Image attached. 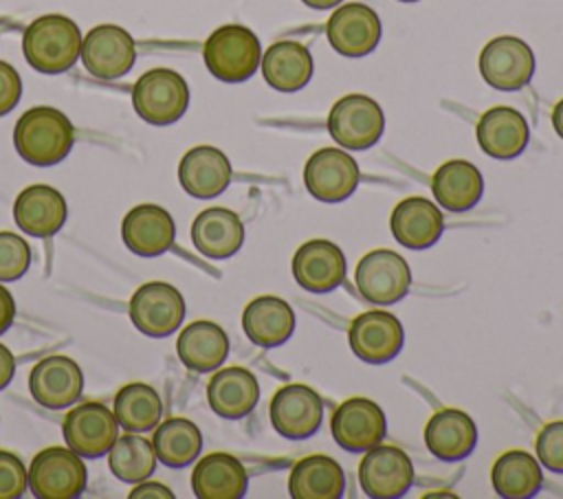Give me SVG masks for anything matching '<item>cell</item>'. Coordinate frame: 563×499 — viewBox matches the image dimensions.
Returning <instances> with one entry per match:
<instances>
[{
	"label": "cell",
	"instance_id": "1",
	"mask_svg": "<svg viewBox=\"0 0 563 499\" xmlns=\"http://www.w3.org/2000/svg\"><path fill=\"white\" fill-rule=\"evenodd\" d=\"M75 130L70 119L51 106L26 110L13 127V145L18 154L37 167H51L70 154Z\"/></svg>",
	"mask_w": 563,
	"mask_h": 499
},
{
	"label": "cell",
	"instance_id": "2",
	"mask_svg": "<svg viewBox=\"0 0 563 499\" xmlns=\"http://www.w3.org/2000/svg\"><path fill=\"white\" fill-rule=\"evenodd\" d=\"M22 51L35 70L57 75L77 62L81 53V33L70 18L46 13L26 26Z\"/></svg>",
	"mask_w": 563,
	"mask_h": 499
},
{
	"label": "cell",
	"instance_id": "3",
	"mask_svg": "<svg viewBox=\"0 0 563 499\" xmlns=\"http://www.w3.org/2000/svg\"><path fill=\"white\" fill-rule=\"evenodd\" d=\"M202 57L207 70L216 79L224 84H242L260 68L262 46L251 29L242 24H224L207 37Z\"/></svg>",
	"mask_w": 563,
	"mask_h": 499
},
{
	"label": "cell",
	"instance_id": "4",
	"mask_svg": "<svg viewBox=\"0 0 563 499\" xmlns=\"http://www.w3.org/2000/svg\"><path fill=\"white\" fill-rule=\"evenodd\" d=\"M136 114L152 125L176 123L189 106V86L172 68H152L143 73L132 88Z\"/></svg>",
	"mask_w": 563,
	"mask_h": 499
},
{
	"label": "cell",
	"instance_id": "5",
	"mask_svg": "<svg viewBox=\"0 0 563 499\" xmlns=\"http://www.w3.org/2000/svg\"><path fill=\"white\" fill-rule=\"evenodd\" d=\"M26 473L29 488L37 499H75L88 484V470L81 455L62 446L40 451Z\"/></svg>",
	"mask_w": 563,
	"mask_h": 499
},
{
	"label": "cell",
	"instance_id": "6",
	"mask_svg": "<svg viewBox=\"0 0 563 499\" xmlns=\"http://www.w3.org/2000/svg\"><path fill=\"white\" fill-rule=\"evenodd\" d=\"M385 130V114L367 95H345L341 97L328 114L330 136L345 149H369L378 143Z\"/></svg>",
	"mask_w": 563,
	"mask_h": 499
},
{
	"label": "cell",
	"instance_id": "7",
	"mask_svg": "<svg viewBox=\"0 0 563 499\" xmlns=\"http://www.w3.org/2000/svg\"><path fill=\"white\" fill-rule=\"evenodd\" d=\"M354 279L365 301L376 306H391L409 292L411 268L407 259L396 251L376 248L361 257Z\"/></svg>",
	"mask_w": 563,
	"mask_h": 499
},
{
	"label": "cell",
	"instance_id": "8",
	"mask_svg": "<svg viewBox=\"0 0 563 499\" xmlns=\"http://www.w3.org/2000/svg\"><path fill=\"white\" fill-rule=\"evenodd\" d=\"M534 68L537 59L532 48L515 35L493 37L479 53V73L495 90H521L530 84Z\"/></svg>",
	"mask_w": 563,
	"mask_h": 499
},
{
	"label": "cell",
	"instance_id": "9",
	"mask_svg": "<svg viewBox=\"0 0 563 499\" xmlns=\"http://www.w3.org/2000/svg\"><path fill=\"white\" fill-rule=\"evenodd\" d=\"M361 182L358 163L339 147L317 149L303 167V185L308 193L321 202L347 200Z\"/></svg>",
	"mask_w": 563,
	"mask_h": 499
},
{
	"label": "cell",
	"instance_id": "10",
	"mask_svg": "<svg viewBox=\"0 0 563 499\" xmlns=\"http://www.w3.org/2000/svg\"><path fill=\"white\" fill-rule=\"evenodd\" d=\"M130 319L136 330L147 336H169L185 319V299L180 290L167 281H147L134 290Z\"/></svg>",
	"mask_w": 563,
	"mask_h": 499
},
{
	"label": "cell",
	"instance_id": "11",
	"mask_svg": "<svg viewBox=\"0 0 563 499\" xmlns=\"http://www.w3.org/2000/svg\"><path fill=\"white\" fill-rule=\"evenodd\" d=\"M413 464L405 451L376 444L365 451L358 464V484L372 499H398L413 486Z\"/></svg>",
	"mask_w": 563,
	"mask_h": 499
},
{
	"label": "cell",
	"instance_id": "12",
	"mask_svg": "<svg viewBox=\"0 0 563 499\" xmlns=\"http://www.w3.org/2000/svg\"><path fill=\"white\" fill-rule=\"evenodd\" d=\"M271 424L286 440H306L314 435L323 422L321 396L301 382L279 387L271 398Z\"/></svg>",
	"mask_w": 563,
	"mask_h": 499
},
{
	"label": "cell",
	"instance_id": "13",
	"mask_svg": "<svg viewBox=\"0 0 563 499\" xmlns=\"http://www.w3.org/2000/svg\"><path fill=\"white\" fill-rule=\"evenodd\" d=\"M330 431L343 451L365 453L385 440L387 420L374 400L354 396L336 407L330 418Z\"/></svg>",
	"mask_w": 563,
	"mask_h": 499
},
{
	"label": "cell",
	"instance_id": "14",
	"mask_svg": "<svg viewBox=\"0 0 563 499\" xmlns=\"http://www.w3.org/2000/svg\"><path fill=\"white\" fill-rule=\"evenodd\" d=\"M64 440L81 457H101L119 437V422L114 413L97 400L73 407L62 424Z\"/></svg>",
	"mask_w": 563,
	"mask_h": 499
},
{
	"label": "cell",
	"instance_id": "15",
	"mask_svg": "<svg viewBox=\"0 0 563 499\" xmlns=\"http://www.w3.org/2000/svg\"><path fill=\"white\" fill-rule=\"evenodd\" d=\"M347 341L354 356L363 363L385 365L400 354L405 332L396 314L385 310H367L352 319Z\"/></svg>",
	"mask_w": 563,
	"mask_h": 499
},
{
	"label": "cell",
	"instance_id": "16",
	"mask_svg": "<svg viewBox=\"0 0 563 499\" xmlns=\"http://www.w3.org/2000/svg\"><path fill=\"white\" fill-rule=\"evenodd\" d=\"M81 59L86 70L97 79L123 77L134 59L136 46L132 35L117 24H99L81 40Z\"/></svg>",
	"mask_w": 563,
	"mask_h": 499
},
{
	"label": "cell",
	"instance_id": "17",
	"mask_svg": "<svg viewBox=\"0 0 563 499\" xmlns=\"http://www.w3.org/2000/svg\"><path fill=\"white\" fill-rule=\"evenodd\" d=\"M330 46L345 57L369 55L380 42L378 13L363 2L341 4L325 22Z\"/></svg>",
	"mask_w": 563,
	"mask_h": 499
},
{
	"label": "cell",
	"instance_id": "18",
	"mask_svg": "<svg viewBox=\"0 0 563 499\" xmlns=\"http://www.w3.org/2000/svg\"><path fill=\"white\" fill-rule=\"evenodd\" d=\"M345 255L330 240H308L292 255L295 281L314 295L336 290L345 279Z\"/></svg>",
	"mask_w": 563,
	"mask_h": 499
},
{
	"label": "cell",
	"instance_id": "19",
	"mask_svg": "<svg viewBox=\"0 0 563 499\" xmlns=\"http://www.w3.org/2000/svg\"><path fill=\"white\" fill-rule=\"evenodd\" d=\"M29 389L37 404L46 409H64L79 400L84 391V374L70 356H46L31 369Z\"/></svg>",
	"mask_w": 563,
	"mask_h": 499
},
{
	"label": "cell",
	"instance_id": "20",
	"mask_svg": "<svg viewBox=\"0 0 563 499\" xmlns=\"http://www.w3.org/2000/svg\"><path fill=\"white\" fill-rule=\"evenodd\" d=\"M123 244L141 257H156L172 248L176 224L169 211L158 204H136L121 222Z\"/></svg>",
	"mask_w": 563,
	"mask_h": 499
},
{
	"label": "cell",
	"instance_id": "21",
	"mask_svg": "<svg viewBox=\"0 0 563 499\" xmlns=\"http://www.w3.org/2000/svg\"><path fill=\"white\" fill-rule=\"evenodd\" d=\"M15 224L33 237L55 235L68 218L64 196L51 185H29L13 202Z\"/></svg>",
	"mask_w": 563,
	"mask_h": 499
},
{
	"label": "cell",
	"instance_id": "22",
	"mask_svg": "<svg viewBox=\"0 0 563 499\" xmlns=\"http://www.w3.org/2000/svg\"><path fill=\"white\" fill-rule=\"evenodd\" d=\"M475 132L482 152L497 160L517 158L530 141L528 121L519 110L508 106H495L486 110L479 117Z\"/></svg>",
	"mask_w": 563,
	"mask_h": 499
},
{
	"label": "cell",
	"instance_id": "23",
	"mask_svg": "<svg viewBox=\"0 0 563 499\" xmlns=\"http://www.w3.org/2000/svg\"><path fill=\"white\" fill-rule=\"evenodd\" d=\"M233 169L227 154L213 145L191 147L178 165L180 187L194 198H216L231 182Z\"/></svg>",
	"mask_w": 563,
	"mask_h": 499
},
{
	"label": "cell",
	"instance_id": "24",
	"mask_svg": "<svg viewBox=\"0 0 563 499\" xmlns=\"http://www.w3.org/2000/svg\"><path fill=\"white\" fill-rule=\"evenodd\" d=\"M389 226L398 244L411 251H422L440 240L444 231V215L429 198L411 196L394 207Z\"/></svg>",
	"mask_w": 563,
	"mask_h": 499
},
{
	"label": "cell",
	"instance_id": "25",
	"mask_svg": "<svg viewBox=\"0 0 563 499\" xmlns=\"http://www.w3.org/2000/svg\"><path fill=\"white\" fill-rule=\"evenodd\" d=\"M242 330L257 347L273 350L284 345L295 332V310L275 295H262L246 303L242 312Z\"/></svg>",
	"mask_w": 563,
	"mask_h": 499
},
{
	"label": "cell",
	"instance_id": "26",
	"mask_svg": "<svg viewBox=\"0 0 563 499\" xmlns=\"http://www.w3.org/2000/svg\"><path fill=\"white\" fill-rule=\"evenodd\" d=\"M207 400L216 415L240 420L249 415L260 400V382L246 367H224L207 385Z\"/></svg>",
	"mask_w": 563,
	"mask_h": 499
},
{
	"label": "cell",
	"instance_id": "27",
	"mask_svg": "<svg viewBox=\"0 0 563 499\" xmlns=\"http://www.w3.org/2000/svg\"><path fill=\"white\" fill-rule=\"evenodd\" d=\"M191 242L209 259H229L244 244V224L235 211L209 207L191 224Z\"/></svg>",
	"mask_w": 563,
	"mask_h": 499
},
{
	"label": "cell",
	"instance_id": "28",
	"mask_svg": "<svg viewBox=\"0 0 563 499\" xmlns=\"http://www.w3.org/2000/svg\"><path fill=\"white\" fill-rule=\"evenodd\" d=\"M424 444L433 457L442 462H457L473 453L477 444V426L466 411L442 409L427 422Z\"/></svg>",
	"mask_w": 563,
	"mask_h": 499
},
{
	"label": "cell",
	"instance_id": "29",
	"mask_svg": "<svg viewBox=\"0 0 563 499\" xmlns=\"http://www.w3.org/2000/svg\"><path fill=\"white\" fill-rule=\"evenodd\" d=\"M431 191L442 209L451 213L471 211L484 196V176L468 160H446L433 171Z\"/></svg>",
	"mask_w": 563,
	"mask_h": 499
},
{
	"label": "cell",
	"instance_id": "30",
	"mask_svg": "<svg viewBox=\"0 0 563 499\" xmlns=\"http://www.w3.org/2000/svg\"><path fill=\"white\" fill-rule=\"evenodd\" d=\"M191 488L198 499H240L249 488V475L238 457L209 453L194 466Z\"/></svg>",
	"mask_w": 563,
	"mask_h": 499
},
{
	"label": "cell",
	"instance_id": "31",
	"mask_svg": "<svg viewBox=\"0 0 563 499\" xmlns=\"http://www.w3.org/2000/svg\"><path fill=\"white\" fill-rule=\"evenodd\" d=\"M260 66L266 84L279 92L301 90L310 81L314 70L310 51L295 40H282L271 44L262 55Z\"/></svg>",
	"mask_w": 563,
	"mask_h": 499
},
{
	"label": "cell",
	"instance_id": "32",
	"mask_svg": "<svg viewBox=\"0 0 563 499\" xmlns=\"http://www.w3.org/2000/svg\"><path fill=\"white\" fill-rule=\"evenodd\" d=\"M176 352L187 369L200 374L213 372L229 356V336L218 323L200 319L180 330Z\"/></svg>",
	"mask_w": 563,
	"mask_h": 499
},
{
	"label": "cell",
	"instance_id": "33",
	"mask_svg": "<svg viewBox=\"0 0 563 499\" xmlns=\"http://www.w3.org/2000/svg\"><path fill=\"white\" fill-rule=\"evenodd\" d=\"M292 499H341L345 495V475L336 459L328 455L301 457L288 477Z\"/></svg>",
	"mask_w": 563,
	"mask_h": 499
},
{
	"label": "cell",
	"instance_id": "34",
	"mask_svg": "<svg viewBox=\"0 0 563 499\" xmlns=\"http://www.w3.org/2000/svg\"><path fill=\"white\" fill-rule=\"evenodd\" d=\"M490 481L499 497L506 499H528L541 490L543 473L541 462L526 451H506L501 453L493 468Z\"/></svg>",
	"mask_w": 563,
	"mask_h": 499
},
{
	"label": "cell",
	"instance_id": "35",
	"mask_svg": "<svg viewBox=\"0 0 563 499\" xmlns=\"http://www.w3.org/2000/svg\"><path fill=\"white\" fill-rule=\"evenodd\" d=\"M112 413L130 433H145L156 429L163 415V402L158 391L147 382H128L114 396Z\"/></svg>",
	"mask_w": 563,
	"mask_h": 499
},
{
	"label": "cell",
	"instance_id": "36",
	"mask_svg": "<svg viewBox=\"0 0 563 499\" xmlns=\"http://www.w3.org/2000/svg\"><path fill=\"white\" fill-rule=\"evenodd\" d=\"M158 462L169 468L189 466L202 451L200 429L187 418H167L156 424L152 437Z\"/></svg>",
	"mask_w": 563,
	"mask_h": 499
},
{
	"label": "cell",
	"instance_id": "37",
	"mask_svg": "<svg viewBox=\"0 0 563 499\" xmlns=\"http://www.w3.org/2000/svg\"><path fill=\"white\" fill-rule=\"evenodd\" d=\"M156 451L152 440L143 435H119L108 451V466L112 475L125 484H139L147 479L156 468Z\"/></svg>",
	"mask_w": 563,
	"mask_h": 499
},
{
	"label": "cell",
	"instance_id": "38",
	"mask_svg": "<svg viewBox=\"0 0 563 499\" xmlns=\"http://www.w3.org/2000/svg\"><path fill=\"white\" fill-rule=\"evenodd\" d=\"M31 266V246L13 231H0V281L20 279Z\"/></svg>",
	"mask_w": 563,
	"mask_h": 499
},
{
	"label": "cell",
	"instance_id": "39",
	"mask_svg": "<svg viewBox=\"0 0 563 499\" xmlns=\"http://www.w3.org/2000/svg\"><path fill=\"white\" fill-rule=\"evenodd\" d=\"M537 459L552 473L563 475V420L545 424L537 435Z\"/></svg>",
	"mask_w": 563,
	"mask_h": 499
},
{
	"label": "cell",
	"instance_id": "40",
	"mask_svg": "<svg viewBox=\"0 0 563 499\" xmlns=\"http://www.w3.org/2000/svg\"><path fill=\"white\" fill-rule=\"evenodd\" d=\"M29 486V473L22 459L9 451H0V499H18Z\"/></svg>",
	"mask_w": 563,
	"mask_h": 499
},
{
	"label": "cell",
	"instance_id": "41",
	"mask_svg": "<svg viewBox=\"0 0 563 499\" xmlns=\"http://www.w3.org/2000/svg\"><path fill=\"white\" fill-rule=\"evenodd\" d=\"M20 97H22V79L18 70L11 64L0 62V117L9 114L18 106Z\"/></svg>",
	"mask_w": 563,
	"mask_h": 499
},
{
	"label": "cell",
	"instance_id": "42",
	"mask_svg": "<svg viewBox=\"0 0 563 499\" xmlns=\"http://www.w3.org/2000/svg\"><path fill=\"white\" fill-rule=\"evenodd\" d=\"M139 497H152V499H174V492L158 484V481H139V486L130 492V499H139Z\"/></svg>",
	"mask_w": 563,
	"mask_h": 499
},
{
	"label": "cell",
	"instance_id": "43",
	"mask_svg": "<svg viewBox=\"0 0 563 499\" xmlns=\"http://www.w3.org/2000/svg\"><path fill=\"white\" fill-rule=\"evenodd\" d=\"M13 319H15V301L0 281V334L11 328Z\"/></svg>",
	"mask_w": 563,
	"mask_h": 499
},
{
	"label": "cell",
	"instance_id": "44",
	"mask_svg": "<svg viewBox=\"0 0 563 499\" xmlns=\"http://www.w3.org/2000/svg\"><path fill=\"white\" fill-rule=\"evenodd\" d=\"M15 374V356L13 352L0 343V389H4Z\"/></svg>",
	"mask_w": 563,
	"mask_h": 499
},
{
	"label": "cell",
	"instance_id": "45",
	"mask_svg": "<svg viewBox=\"0 0 563 499\" xmlns=\"http://www.w3.org/2000/svg\"><path fill=\"white\" fill-rule=\"evenodd\" d=\"M552 127L563 138V99L556 101V106L552 110Z\"/></svg>",
	"mask_w": 563,
	"mask_h": 499
},
{
	"label": "cell",
	"instance_id": "46",
	"mask_svg": "<svg viewBox=\"0 0 563 499\" xmlns=\"http://www.w3.org/2000/svg\"><path fill=\"white\" fill-rule=\"evenodd\" d=\"M301 2L310 9H332V7L341 4L343 0H301Z\"/></svg>",
	"mask_w": 563,
	"mask_h": 499
},
{
	"label": "cell",
	"instance_id": "47",
	"mask_svg": "<svg viewBox=\"0 0 563 499\" xmlns=\"http://www.w3.org/2000/svg\"><path fill=\"white\" fill-rule=\"evenodd\" d=\"M400 2H418V0H400Z\"/></svg>",
	"mask_w": 563,
	"mask_h": 499
}]
</instances>
